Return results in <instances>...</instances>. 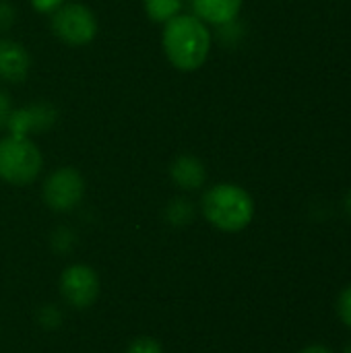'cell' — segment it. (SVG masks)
Segmentation results:
<instances>
[{"label":"cell","instance_id":"obj_1","mask_svg":"<svg viewBox=\"0 0 351 353\" xmlns=\"http://www.w3.org/2000/svg\"><path fill=\"white\" fill-rule=\"evenodd\" d=\"M161 46L174 68L182 72L199 70L211 52V31L194 14L180 12L163 23Z\"/></svg>","mask_w":351,"mask_h":353},{"label":"cell","instance_id":"obj_2","mask_svg":"<svg viewBox=\"0 0 351 353\" xmlns=\"http://www.w3.org/2000/svg\"><path fill=\"white\" fill-rule=\"evenodd\" d=\"M201 211L213 228L234 234L252 221L254 201L242 186L223 182L211 186L203 194Z\"/></svg>","mask_w":351,"mask_h":353},{"label":"cell","instance_id":"obj_3","mask_svg":"<svg viewBox=\"0 0 351 353\" xmlns=\"http://www.w3.org/2000/svg\"><path fill=\"white\" fill-rule=\"evenodd\" d=\"M43 157L29 137L0 139V180L12 186H29L41 174Z\"/></svg>","mask_w":351,"mask_h":353},{"label":"cell","instance_id":"obj_4","mask_svg":"<svg viewBox=\"0 0 351 353\" xmlns=\"http://www.w3.org/2000/svg\"><path fill=\"white\" fill-rule=\"evenodd\" d=\"M97 17L95 12L81 2H64L58 10L52 12V31L54 35L68 46H87L97 35Z\"/></svg>","mask_w":351,"mask_h":353},{"label":"cell","instance_id":"obj_5","mask_svg":"<svg viewBox=\"0 0 351 353\" xmlns=\"http://www.w3.org/2000/svg\"><path fill=\"white\" fill-rule=\"evenodd\" d=\"M43 203L56 211V213H66L72 211L85 194V180L79 170L74 168H58L54 170L41 188Z\"/></svg>","mask_w":351,"mask_h":353},{"label":"cell","instance_id":"obj_6","mask_svg":"<svg viewBox=\"0 0 351 353\" xmlns=\"http://www.w3.org/2000/svg\"><path fill=\"white\" fill-rule=\"evenodd\" d=\"M60 294L72 308L85 310L99 296V277L87 265H72L60 277Z\"/></svg>","mask_w":351,"mask_h":353},{"label":"cell","instance_id":"obj_7","mask_svg":"<svg viewBox=\"0 0 351 353\" xmlns=\"http://www.w3.org/2000/svg\"><path fill=\"white\" fill-rule=\"evenodd\" d=\"M56 118H58L56 108L50 105V103L39 101V103H33V105L12 110L8 122H6V128L14 137H29L33 132L37 134V132H43L50 126H54Z\"/></svg>","mask_w":351,"mask_h":353},{"label":"cell","instance_id":"obj_8","mask_svg":"<svg viewBox=\"0 0 351 353\" xmlns=\"http://www.w3.org/2000/svg\"><path fill=\"white\" fill-rule=\"evenodd\" d=\"M31 56L23 43L14 39H0V81L23 83L29 77Z\"/></svg>","mask_w":351,"mask_h":353},{"label":"cell","instance_id":"obj_9","mask_svg":"<svg viewBox=\"0 0 351 353\" xmlns=\"http://www.w3.org/2000/svg\"><path fill=\"white\" fill-rule=\"evenodd\" d=\"M244 0H190L192 14L207 25H230L242 10Z\"/></svg>","mask_w":351,"mask_h":353},{"label":"cell","instance_id":"obj_10","mask_svg":"<svg viewBox=\"0 0 351 353\" xmlns=\"http://www.w3.org/2000/svg\"><path fill=\"white\" fill-rule=\"evenodd\" d=\"M170 176L176 186L184 190H197L207 180V170L203 161L194 155H180L170 165Z\"/></svg>","mask_w":351,"mask_h":353},{"label":"cell","instance_id":"obj_11","mask_svg":"<svg viewBox=\"0 0 351 353\" xmlns=\"http://www.w3.org/2000/svg\"><path fill=\"white\" fill-rule=\"evenodd\" d=\"M184 0H145V12L153 23H166L182 12Z\"/></svg>","mask_w":351,"mask_h":353},{"label":"cell","instance_id":"obj_12","mask_svg":"<svg viewBox=\"0 0 351 353\" xmlns=\"http://www.w3.org/2000/svg\"><path fill=\"white\" fill-rule=\"evenodd\" d=\"M166 217L172 225H188L194 219V205L188 199H174L166 209Z\"/></svg>","mask_w":351,"mask_h":353},{"label":"cell","instance_id":"obj_13","mask_svg":"<svg viewBox=\"0 0 351 353\" xmlns=\"http://www.w3.org/2000/svg\"><path fill=\"white\" fill-rule=\"evenodd\" d=\"M126 353H163V350H161V345L155 339H151V337H139V339H134L128 345Z\"/></svg>","mask_w":351,"mask_h":353},{"label":"cell","instance_id":"obj_14","mask_svg":"<svg viewBox=\"0 0 351 353\" xmlns=\"http://www.w3.org/2000/svg\"><path fill=\"white\" fill-rule=\"evenodd\" d=\"M337 312H339L341 321L351 329V285H348L341 292V296L337 300Z\"/></svg>","mask_w":351,"mask_h":353},{"label":"cell","instance_id":"obj_15","mask_svg":"<svg viewBox=\"0 0 351 353\" xmlns=\"http://www.w3.org/2000/svg\"><path fill=\"white\" fill-rule=\"evenodd\" d=\"M14 23V8L8 0H0V31H6Z\"/></svg>","mask_w":351,"mask_h":353},{"label":"cell","instance_id":"obj_16","mask_svg":"<svg viewBox=\"0 0 351 353\" xmlns=\"http://www.w3.org/2000/svg\"><path fill=\"white\" fill-rule=\"evenodd\" d=\"M31 2V6L37 10V12H41V14H52L54 10H58L66 0H29Z\"/></svg>","mask_w":351,"mask_h":353},{"label":"cell","instance_id":"obj_17","mask_svg":"<svg viewBox=\"0 0 351 353\" xmlns=\"http://www.w3.org/2000/svg\"><path fill=\"white\" fill-rule=\"evenodd\" d=\"M10 112H12V103H10V95L0 89V130L6 128V122L10 118Z\"/></svg>","mask_w":351,"mask_h":353},{"label":"cell","instance_id":"obj_18","mask_svg":"<svg viewBox=\"0 0 351 353\" xmlns=\"http://www.w3.org/2000/svg\"><path fill=\"white\" fill-rule=\"evenodd\" d=\"M300 353H333L329 347H325V345H310V347H306V350H302Z\"/></svg>","mask_w":351,"mask_h":353},{"label":"cell","instance_id":"obj_19","mask_svg":"<svg viewBox=\"0 0 351 353\" xmlns=\"http://www.w3.org/2000/svg\"><path fill=\"white\" fill-rule=\"evenodd\" d=\"M345 211H348V215L351 217V192L348 194V199H345Z\"/></svg>","mask_w":351,"mask_h":353},{"label":"cell","instance_id":"obj_20","mask_svg":"<svg viewBox=\"0 0 351 353\" xmlns=\"http://www.w3.org/2000/svg\"><path fill=\"white\" fill-rule=\"evenodd\" d=\"M343 353H351V345H350V347H348V350H345V352H343Z\"/></svg>","mask_w":351,"mask_h":353}]
</instances>
